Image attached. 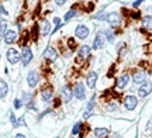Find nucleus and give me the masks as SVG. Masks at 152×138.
Instances as JSON below:
<instances>
[{"label":"nucleus","instance_id":"nucleus-12","mask_svg":"<svg viewBox=\"0 0 152 138\" xmlns=\"http://www.w3.org/2000/svg\"><path fill=\"white\" fill-rule=\"evenodd\" d=\"M104 45V34L99 33L94 38V42H93V50H102Z\"/></svg>","mask_w":152,"mask_h":138},{"label":"nucleus","instance_id":"nucleus-32","mask_svg":"<svg viewBox=\"0 0 152 138\" xmlns=\"http://www.w3.org/2000/svg\"><path fill=\"white\" fill-rule=\"evenodd\" d=\"M148 130H152V120L148 123Z\"/></svg>","mask_w":152,"mask_h":138},{"label":"nucleus","instance_id":"nucleus-17","mask_svg":"<svg viewBox=\"0 0 152 138\" xmlns=\"http://www.w3.org/2000/svg\"><path fill=\"white\" fill-rule=\"evenodd\" d=\"M145 80V72L144 71H137L134 75H132V82L134 83H144Z\"/></svg>","mask_w":152,"mask_h":138},{"label":"nucleus","instance_id":"nucleus-7","mask_svg":"<svg viewBox=\"0 0 152 138\" xmlns=\"http://www.w3.org/2000/svg\"><path fill=\"white\" fill-rule=\"evenodd\" d=\"M137 104H138V99H137L135 96H132V94L127 96L124 99V106L127 110H134L137 107Z\"/></svg>","mask_w":152,"mask_h":138},{"label":"nucleus","instance_id":"nucleus-29","mask_svg":"<svg viewBox=\"0 0 152 138\" xmlns=\"http://www.w3.org/2000/svg\"><path fill=\"white\" fill-rule=\"evenodd\" d=\"M142 1H144V0H137V1H134V4H132V6H134V7H138V6L141 4Z\"/></svg>","mask_w":152,"mask_h":138},{"label":"nucleus","instance_id":"nucleus-2","mask_svg":"<svg viewBox=\"0 0 152 138\" xmlns=\"http://www.w3.org/2000/svg\"><path fill=\"white\" fill-rule=\"evenodd\" d=\"M27 83H28L30 88H35L38 83H39V73H38V71H31L28 73Z\"/></svg>","mask_w":152,"mask_h":138},{"label":"nucleus","instance_id":"nucleus-34","mask_svg":"<svg viewBox=\"0 0 152 138\" xmlns=\"http://www.w3.org/2000/svg\"><path fill=\"white\" fill-rule=\"evenodd\" d=\"M72 138H75V137H72ZM76 138H77V137H76Z\"/></svg>","mask_w":152,"mask_h":138},{"label":"nucleus","instance_id":"nucleus-13","mask_svg":"<svg viewBox=\"0 0 152 138\" xmlns=\"http://www.w3.org/2000/svg\"><path fill=\"white\" fill-rule=\"evenodd\" d=\"M96 80H97V73L96 72H89V75L86 77V83H87V88L93 89L96 86Z\"/></svg>","mask_w":152,"mask_h":138},{"label":"nucleus","instance_id":"nucleus-23","mask_svg":"<svg viewBox=\"0 0 152 138\" xmlns=\"http://www.w3.org/2000/svg\"><path fill=\"white\" fill-rule=\"evenodd\" d=\"M7 33V23L4 20H0V35H4Z\"/></svg>","mask_w":152,"mask_h":138},{"label":"nucleus","instance_id":"nucleus-14","mask_svg":"<svg viewBox=\"0 0 152 138\" xmlns=\"http://www.w3.org/2000/svg\"><path fill=\"white\" fill-rule=\"evenodd\" d=\"M16 41H17V33L9 30V31L4 34V42L6 44H14Z\"/></svg>","mask_w":152,"mask_h":138},{"label":"nucleus","instance_id":"nucleus-21","mask_svg":"<svg viewBox=\"0 0 152 138\" xmlns=\"http://www.w3.org/2000/svg\"><path fill=\"white\" fill-rule=\"evenodd\" d=\"M9 92V86H7V83L4 80H0V99H3L6 94Z\"/></svg>","mask_w":152,"mask_h":138},{"label":"nucleus","instance_id":"nucleus-30","mask_svg":"<svg viewBox=\"0 0 152 138\" xmlns=\"http://www.w3.org/2000/svg\"><path fill=\"white\" fill-rule=\"evenodd\" d=\"M68 45H69V47H73V45H75V41H73V39H69V41H68Z\"/></svg>","mask_w":152,"mask_h":138},{"label":"nucleus","instance_id":"nucleus-10","mask_svg":"<svg viewBox=\"0 0 152 138\" xmlns=\"http://www.w3.org/2000/svg\"><path fill=\"white\" fill-rule=\"evenodd\" d=\"M72 94H73V92H71L69 86H64V88L61 89V97H62V100H64L65 103H69V101H71Z\"/></svg>","mask_w":152,"mask_h":138},{"label":"nucleus","instance_id":"nucleus-9","mask_svg":"<svg viewBox=\"0 0 152 138\" xmlns=\"http://www.w3.org/2000/svg\"><path fill=\"white\" fill-rule=\"evenodd\" d=\"M75 34L79 39H85V38H87V35H89V28H87L86 26H77L75 30Z\"/></svg>","mask_w":152,"mask_h":138},{"label":"nucleus","instance_id":"nucleus-20","mask_svg":"<svg viewBox=\"0 0 152 138\" xmlns=\"http://www.w3.org/2000/svg\"><path fill=\"white\" fill-rule=\"evenodd\" d=\"M93 109H94V97H93V99L89 101L86 111L83 113V118H89V117L92 116V114H93Z\"/></svg>","mask_w":152,"mask_h":138},{"label":"nucleus","instance_id":"nucleus-4","mask_svg":"<svg viewBox=\"0 0 152 138\" xmlns=\"http://www.w3.org/2000/svg\"><path fill=\"white\" fill-rule=\"evenodd\" d=\"M106 21L109 23L111 27H117V26H120V23H121V16H120L118 13H110L106 17Z\"/></svg>","mask_w":152,"mask_h":138},{"label":"nucleus","instance_id":"nucleus-26","mask_svg":"<svg viewBox=\"0 0 152 138\" xmlns=\"http://www.w3.org/2000/svg\"><path fill=\"white\" fill-rule=\"evenodd\" d=\"M117 109V103H109V106H107V110L109 111H114Z\"/></svg>","mask_w":152,"mask_h":138},{"label":"nucleus","instance_id":"nucleus-5","mask_svg":"<svg viewBox=\"0 0 152 138\" xmlns=\"http://www.w3.org/2000/svg\"><path fill=\"white\" fill-rule=\"evenodd\" d=\"M20 56H21L23 65H28L30 62L33 61V52H31V50H30V48H27V47H24V48H23Z\"/></svg>","mask_w":152,"mask_h":138},{"label":"nucleus","instance_id":"nucleus-3","mask_svg":"<svg viewBox=\"0 0 152 138\" xmlns=\"http://www.w3.org/2000/svg\"><path fill=\"white\" fill-rule=\"evenodd\" d=\"M42 56H44V59H47V61H49V62H54V61H56V58H58V52H56L55 48L48 47L47 50L44 51Z\"/></svg>","mask_w":152,"mask_h":138},{"label":"nucleus","instance_id":"nucleus-15","mask_svg":"<svg viewBox=\"0 0 152 138\" xmlns=\"http://www.w3.org/2000/svg\"><path fill=\"white\" fill-rule=\"evenodd\" d=\"M54 97V90L51 88H47V89H42L41 90V99L44 101H49V100Z\"/></svg>","mask_w":152,"mask_h":138},{"label":"nucleus","instance_id":"nucleus-28","mask_svg":"<svg viewBox=\"0 0 152 138\" xmlns=\"http://www.w3.org/2000/svg\"><path fill=\"white\" fill-rule=\"evenodd\" d=\"M21 104H23L21 100H18V99L14 100V107H16V109H20V107H21Z\"/></svg>","mask_w":152,"mask_h":138},{"label":"nucleus","instance_id":"nucleus-11","mask_svg":"<svg viewBox=\"0 0 152 138\" xmlns=\"http://www.w3.org/2000/svg\"><path fill=\"white\" fill-rule=\"evenodd\" d=\"M89 55H90V47L89 45H82L77 50V58L79 59H87Z\"/></svg>","mask_w":152,"mask_h":138},{"label":"nucleus","instance_id":"nucleus-19","mask_svg":"<svg viewBox=\"0 0 152 138\" xmlns=\"http://www.w3.org/2000/svg\"><path fill=\"white\" fill-rule=\"evenodd\" d=\"M49 30H51V27H49L48 20H41V21H39V31H41V34H42V35H47V34L49 33Z\"/></svg>","mask_w":152,"mask_h":138},{"label":"nucleus","instance_id":"nucleus-27","mask_svg":"<svg viewBox=\"0 0 152 138\" xmlns=\"http://www.w3.org/2000/svg\"><path fill=\"white\" fill-rule=\"evenodd\" d=\"M106 35H107V39H109L110 42H113V41H114V34L110 33V31H107V33H106Z\"/></svg>","mask_w":152,"mask_h":138},{"label":"nucleus","instance_id":"nucleus-16","mask_svg":"<svg viewBox=\"0 0 152 138\" xmlns=\"http://www.w3.org/2000/svg\"><path fill=\"white\" fill-rule=\"evenodd\" d=\"M128 82H130V76L125 73V75H123V76H120L118 79H117V88L118 89H124L127 85H128Z\"/></svg>","mask_w":152,"mask_h":138},{"label":"nucleus","instance_id":"nucleus-18","mask_svg":"<svg viewBox=\"0 0 152 138\" xmlns=\"http://www.w3.org/2000/svg\"><path fill=\"white\" fill-rule=\"evenodd\" d=\"M109 134H110L109 128H104V127L94 128V135H96V138H106Z\"/></svg>","mask_w":152,"mask_h":138},{"label":"nucleus","instance_id":"nucleus-24","mask_svg":"<svg viewBox=\"0 0 152 138\" xmlns=\"http://www.w3.org/2000/svg\"><path fill=\"white\" fill-rule=\"evenodd\" d=\"M80 130H82V123H76L75 126H73V128H72V134L77 135V134L80 133Z\"/></svg>","mask_w":152,"mask_h":138},{"label":"nucleus","instance_id":"nucleus-8","mask_svg":"<svg viewBox=\"0 0 152 138\" xmlns=\"http://www.w3.org/2000/svg\"><path fill=\"white\" fill-rule=\"evenodd\" d=\"M20 54H18V51L16 48H10V50L7 51V61L10 62V64H17V62L20 61Z\"/></svg>","mask_w":152,"mask_h":138},{"label":"nucleus","instance_id":"nucleus-25","mask_svg":"<svg viewBox=\"0 0 152 138\" xmlns=\"http://www.w3.org/2000/svg\"><path fill=\"white\" fill-rule=\"evenodd\" d=\"M75 16H76V10H69L65 14V21H69V20H71V18H73Z\"/></svg>","mask_w":152,"mask_h":138},{"label":"nucleus","instance_id":"nucleus-33","mask_svg":"<svg viewBox=\"0 0 152 138\" xmlns=\"http://www.w3.org/2000/svg\"><path fill=\"white\" fill-rule=\"evenodd\" d=\"M16 138H26V137H24L23 134H17V135H16Z\"/></svg>","mask_w":152,"mask_h":138},{"label":"nucleus","instance_id":"nucleus-31","mask_svg":"<svg viewBox=\"0 0 152 138\" xmlns=\"http://www.w3.org/2000/svg\"><path fill=\"white\" fill-rule=\"evenodd\" d=\"M65 1H66V0H56V4L62 6V4H65Z\"/></svg>","mask_w":152,"mask_h":138},{"label":"nucleus","instance_id":"nucleus-22","mask_svg":"<svg viewBox=\"0 0 152 138\" xmlns=\"http://www.w3.org/2000/svg\"><path fill=\"white\" fill-rule=\"evenodd\" d=\"M142 24L144 27L148 28V30H152V17L151 16H145L142 18Z\"/></svg>","mask_w":152,"mask_h":138},{"label":"nucleus","instance_id":"nucleus-1","mask_svg":"<svg viewBox=\"0 0 152 138\" xmlns=\"http://www.w3.org/2000/svg\"><path fill=\"white\" fill-rule=\"evenodd\" d=\"M73 96L79 100H83L86 97V90H85V85L83 83H76L75 85V88H73Z\"/></svg>","mask_w":152,"mask_h":138},{"label":"nucleus","instance_id":"nucleus-6","mask_svg":"<svg viewBox=\"0 0 152 138\" xmlns=\"http://www.w3.org/2000/svg\"><path fill=\"white\" fill-rule=\"evenodd\" d=\"M151 92H152V83L144 82V83H142V86L140 88V90H138V96H140L141 99H145V97H147Z\"/></svg>","mask_w":152,"mask_h":138}]
</instances>
